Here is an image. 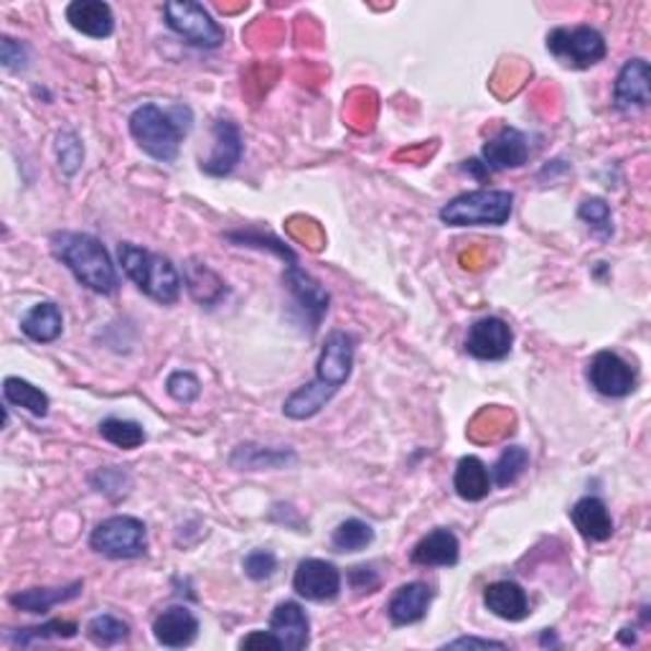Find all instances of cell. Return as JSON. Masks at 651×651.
I'll list each match as a JSON object with an SVG mask.
<instances>
[{
  "label": "cell",
  "mask_w": 651,
  "mask_h": 651,
  "mask_svg": "<svg viewBox=\"0 0 651 651\" xmlns=\"http://www.w3.org/2000/svg\"><path fill=\"white\" fill-rule=\"evenodd\" d=\"M54 258L64 262L76 281L84 288L99 293V296H113L118 291L120 277L115 270L110 252L105 245L84 232H59L51 237Z\"/></svg>",
  "instance_id": "1"
},
{
  "label": "cell",
  "mask_w": 651,
  "mask_h": 651,
  "mask_svg": "<svg viewBox=\"0 0 651 651\" xmlns=\"http://www.w3.org/2000/svg\"><path fill=\"white\" fill-rule=\"evenodd\" d=\"M191 128V115L184 107L163 110L158 105H141L130 115V135L151 158L168 163L178 156L184 135Z\"/></svg>",
  "instance_id": "2"
},
{
  "label": "cell",
  "mask_w": 651,
  "mask_h": 651,
  "mask_svg": "<svg viewBox=\"0 0 651 651\" xmlns=\"http://www.w3.org/2000/svg\"><path fill=\"white\" fill-rule=\"evenodd\" d=\"M118 258L130 281L145 296L158 300L161 306L176 304L178 296H181V277H178V270L168 258L130 242H122L118 247Z\"/></svg>",
  "instance_id": "3"
},
{
  "label": "cell",
  "mask_w": 651,
  "mask_h": 651,
  "mask_svg": "<svg viewBox=\"0 0 651 651\" xmlns=\"http://www.w3.org/2000/svg\"><path fill=\"white\" fill-rule=\"evenodd\" d=\"M514 197L501 189H478L461 193L440 209V222L448 227H501L509 222Z\"/></svg>",
  "instance_id": "4"
},
{
  "label": "cell",
  "mask_w": 651,
  "mask_h": 651,
  "mask_svg": "<svg viewBox=\"0 0 651 651\" xmlns=\"http://www.w3.org/2000/svg\"><path fill=\"white\" fill-rule=\"evenodd\" d=\"M90 547L97 555L113 557V560H130L141 557L149 549V532L138 517L118 514L99 522L90 534Z\"/></svg>",
  "instance_id": "5"
},
{
  "label": "cell",
  "mask_w": 651,
  "mask_h": 651,
  "mask_svg": "<svg viewBox=\"0 0 651 651\" xmlns=\"http://www.w3.org/2000/svg\"><path fill=\"white\" fill-rule=\"evenodd\" d=\"M547 51L572 69H591L603 61L608 46L601 31L591 26H563L547 34Z\"/></svg>",
  "instance_id": "6"
},
{
  "label": "cell",
  "mask_w": 651,
  "mask_h": 651,
  "mask_svg": "<svg viewBox=\"0 0 651 651\" xmlns=\"http://www.w3.org/2000/svg\"><path fill=\"white\" fill-rule=\"evenodd\" d=\"M168 28L199 49H216L224 42V28L216 23L201 3L191 0H170L163 5Z\"/></svg>",
  "instance_id": "7"
},
{
  "label": "cell",
  "mask_w": 651,
  "mask_h": 651,
  "mask_svg": "<svg viewBox=\"0 0 651 651\" xmlns=\"http://www.w3.org/2000/svg\"><path fill=\"white\" fill-rule=\"evenodd\" d=\"M588 382L603 398H629L637 390V371L616 352H599L588 362Z\"/></svg>",
  "instance_id": "8"
},
{
  "label": "cell",
  "mask_w": 651,
  "mask_h": 651,
  "mask_svg": "<svg viewBox=\"0 0 651 651\" xmlns=\"http://www.w3.org/2000/svg\"><path fill=\"white\" fill-rule=\"evenodd\" d=\"M293 591L313 603L333 601L341 593V572L333 563L308 557V560L298 563L296 576H293Z\"/></svg>",
  "instance_id": "9"
},
{
  "label": "cell",
  "mask_w": 651,
  "mask_h": 651,
  "mask_svg": "<svg viewBox=\"0 0 651 651\" xmlns=\"http://www.w3.org/2000/svg\"><path fill=\"white\" fill-rule=\"evenodd\" d=\"M511 344H514V331L496 316L478 319L466 333V352L482 362L507 359Z\"/></svg>",
  "instance_id": "10"
},
{
  "label": "cell",
  "mask_w": 651,
  "mask_h": 651,
  "mask_svg": "<svg viewBox=\"0 0 651 651\" xmlns=\"http://www.w3.org/2000/svg\"><path fill=\"white\" fill-rule=\"evenodd\" d=\"M352 367H354V339L344 331L329 333V339H326V344L321 348L319 364H316V379L339 392V387L346 384V379L352 377Z\"/></svg>",
  "instance_id": "11"
},
{
  "label": "cell",
  "mask_w": 651,
  "mask_h": 651,
  "mask_svg": "<svg viewBox=\"0 0 651 651\" xmlns=\"http://www.w3.org/2000/svg\"><path fill=\"white\" fill-rule=\"evenodd\" d=\"M614 103L618 110H644L651 103V72L644 59H629L614 84Z\"/></svg>",
  "instance_id": "12"
},
{
  "label": "cell",
  "mask_w": 651,
  "mask_h": 651,
  "mask_svg": "<svg viewBox=\"0 0 651 651\" xmlns=\"http://www.w3.org/2000/svg\"><path fill=\"white\" fill-rule=\"evenodd\" d=\"M153 637L166 649L191 647L199 637V618L186 606H168L153 622Z\"/></svg>",
  "instance_id": "13"
},
{
  "label": "cell",
  "mask_w": 651,
  "mask_h": 651,
  "mask_svg": "<svg viewBox=\"0 0 651 651\" xmlns=\"http://www.w3.org/2000/svg\"><path fill=\"white\" fill-rule=\"evenodd\" d=\"M242 158V135L232 120L214 122V149L201 161V170L209 176H227Z\"/></svg>",
  "instance_id": "14"
},
{
  "label": "cell",
  "mask_w": 651,
  "mask_h": 651,
  "mask_svg": "<svg viewBox=\"0 0 651 651\" xmlns=\"http://www.w3.org/2000/svg\"><path fill=\"white\" fill-rule=\"evenodd\" d=\"M482 156L488 170L519 168L530 158V143H526L524 133H519L517 128H504L492 141L484 143Z\"/></svg>",
  "instance_id": "15"
},
{
  "label": "cell",
  "mask_w": 651,
  "mask_h": 651,
  "mask_svg": "<svg viewBox=\"0 0 651 651\" xmlns=\"http://www.w3.org/2000/svg\"><path fill=\"white\" fill-rule=\"evenodd\" d=\"M270 631L281 639L283 649L288 651L306 649L308 639H311V624H308L306 611L293 601L277 603L273 616H270Z\"/></svg>",
  "instance_id": "16"
},
{
  "label": "cell",
  "mask_w": 651,
  "mask_h": 651,
  "mask_svg": "<svg viewBox=\"0 0 651 651\" xmlns=\"http://www.w3.org/2000/svg\"><path fill=\"white\" fill-rule=\"evenodd\" d=\"M461 557V545L459 537L451 530H433L425 534V537L413 547V555L410 560L415 565H423V568H453L459 565Z\"/></svg>",
  "instance_id": "17"
},
{
  "label": "cell",
  "mask_w": 651,
  "mask_h": 651,
  "mask_svg": "<svg viewBox=\"0 0 651 651\" xmlns=\"http://www.w3.org/2000/svg\"><path fill=\"white\" fill-rule=\"evenodd\" d=\"M484 606L501 622H524L530 616V601H526L524 588L514 580H496L486 585Z\"/></svg>",
  "instance_id": "18"
},
{
  "label": "cell",
  "mask_w": 651,
  "mask_h": 651,
  "mask_svg": "<svg viewBox=\"0 0 651 651\" xmlns=\"http://www.w3.org/2000/svg\"><path fill=\"white\" fill-rule=\"evenodd\" d=\"M285 285L296 298L300 311L306 313V319L311 321V329H316L321 321V316L329 311V293L321 288V283H316L311 275L304 273L298 265H288L285 273Z\"/></svg>",
  "instance_id": "19"
},
{
  "label": "cell",
  "mask_w": 651,
  "mask_h": 651,
  "mask_svg": "<svg viewBox=\"0 0 651 651\" xmlns=\"http://www.w3.org/2000/svg\"><path fill=\"white\" fill-rule=\"evenodd\" d=\"M67 21L90 38H107L115 31L113 8L103 0H74L67 5Z\"/></svg>",
  "instance_id": "20"
},
{
  "label": "cell",
  "mask_w": 651,
  "mask_h": 651,
  "mask_svg": "<svg viewBox=\"0 0 651 651\" xmlns=\"http://www.w3.org/2000/svg\"><path fill=\"white\" fill-rule=\"evenodd\" d=\"M570 519L576 530L591 542H606L614 534V519H611L606 501L599 499V496H583L570 509Z\"/></svg>",
  "instance_id": "21"
},
{
  "label": "cell",
  "mask_w": 651,
  "mask_h": 651,
  "mask_svg": "<svg viewBox=\"0 0 651 651\" xmlns=\"http://www.w3.org/2000/svg\"><path fill=\"white\" fill-rule=\"evenodd\" d=\"M433 601V591L425 583H407L400 585L398 591L392 593L390 606H387V614H390V622L394 626H410L423 622L425 614H428Z\"/></svg>",
  "instance_id": "22"
},
{
  "label": "cell",
  "mask_w": 651,
  "mask_h": 651,
  "mask_svg": "<svg viewBox=\"0 0 651 651\" xmlns=\"http://www.w3.org/2000/svg\"><path fill=\"white\" fill-rule=\"evenodd\" d=\"M21 331L26 333L31 341H36V344H51V341H57L61 331H64V316H61L57 304L44 300V304H36L23 316Z\"/></svg>",
  "instance_id": "23"
},
{
  "label": "cell",
  "mask_w": 651,
  "mask_h": 651,
  "mask_svg": "<svg viewBox=\"0 0 651 651\" xmlns=\"http://www.w3.org/2000/svg\"><path fill=\"white\" fill-rule=\"evenodd\" d=\"M82 580H76L72 585H64V588H31V591H23V593H15L11 595V606L19 608V611H26V614H49L54 606H59V603H67V601H74L76 595L82 593Z\"/></svg>",
  "instance_id": "24"
},
{
  "label": "cell",
  "mask_w": 651,
  "mask_h": 651,
  "mask_svg": "<svg viewBox=\"0 0 651 651\" xmlns=\"http://www.w3.org/2000/svg\"><path fill=\"white\" fill-rule=\"evenodd\" d=\"M492 474H488L484 461L476 459V455H463L453 474L455 494L463 501H482L492 492Z\"/></svg>",
  "instance_id": "25"
},
{
  "label": "cell",
  "mask_w": 651,
  "mask_h": 651,
  "mask_svg": "<svg viewBox=\"0 0 651 651\" xmlns=\"http://www.w3.org/2000/svg\"><path fill=\"white\" fill-rule=\"evenodd\" d=\"M333 394H336V390L321 384L319 379H311V382L298 387V390L283 402V413L288 415L291 421H308V417L321 413L326 402H329Z\"/></svg>",
  "instance_id": "26"
},
{
  "label": "cell",
  "mask_w": 651,
  "mask_h": 651,
  "mask_svg": "<svg viewBox=\"0 0 651 651\" xmlns=\"http://www.w3.org/2000/svg\"><path fill=\"white\" fill-rule=\"evenodd\" d=\"M3 398H5L8 405L23 407L26 413H31L34 417L49 415V398H46V392H42L36 384H31L21 377H8L5 379V382H3Z\"/></svg>",
  "instance_id": "27"
},
{
  "label": "cell",
  "mask_w": 651,
  "mask_h": 651,
  "mask_svg": "<svg viewBox=\"0 0 651 651\" xmlns=\"http://www.w3.org/2000/svg\"><path fill=\"white\" fill-rule=\"evenodd\" d=\"M375 542V530L362 519H346L331 534V547L336 553H362Z\"/></svg>",
  "instance_id": "28"
},
{
  "label": "cell",
  "mask_w": 651,
  "mask_h": 651,
  "mask_svg": "<svg viewBox=\"0 0 651 651\" xmlns=\"http://www.w3.org/2000/svg\"><path fill=\"white\" fill-rule=\"evenodd\" d=\"M99 436L115 448H122V451H135V448L145 443L143 425L135 421H122V417H107V421L99 423Z\"/></svg>",
  "instance_id": "29"
},
{
  "label": "cell",
  "mask_w": 651,
  "mask_h": 651,
  "mask_svg": "<svg viewBox=\"0 0 651 651\" xmlns=\"http://www.w3.org/2000/svg\"><path fill=\"white\" fill-rule=\"evenodd\" d=\"M526 466H530V453L522 446H509L507 451L499 455V461L494 463L492 469V484L507 488L519 482V476L524 474Z\"/></svg>",
  "instance_id": "30"
},
{
  "label": "cell",
  "mask_w": 651,
  "mask_h": 651,
  "mask_svg": "<svg viewBox=\"0 0 651 651\" xmlns=\"http://www.w3.org/2000/svg\"><path fill=\"white\" fill-rule=\"evenodd\" d=\"M293 459L291 453L273 451V448H260V446H239L235 455H232V466H242L247 471H260V469H277L283 466L285 461Z\"/></svg>",
  "instance_id": "31"
},
{
  "label": "cell",
  "mask_w": 651,
  "mask_h": 651,
  "mask_svg": "<svg viewBox=\"0 0 651 651\" xmlns=\"http://www.w3.org/2000/svg\"><path fill=\"white\" fill-rule=\"evenodd\" d=\"M87 637L95 641L97 647H115V644H122V641L130 637V626L118 616L99 614L95 618H90Z\"/></svg>",
  "instance_id": "32"
},
{
  "label": "cell",
  "mask_w": 651,
  "mask_h": 651,
  "mask_svg": "<svg viewBox=\"0 0 651 651\" xmlns=\"http://www.w3.org/2000/svg\"><path fill=\"white\" fill-rule=\"evenodd\" d=\"M578 216L583 220L595 237L611 239L614 237V216H611V209L603 199H585L578 209Z\"/></svg>",
  "instance_id": "33"
},
{
  "label": "cell",
  "mask_w": 651,
  "mask_h": 651,
  "mask_svg": "<svg viewBox=\"0 0 651 651\" xmlns=\"http://www.w3.org/2000/svg\"><path fill=\"white\" fill-rule=\"evenodd\" d=\"M76 634H80V626L72 624V622H49L44 626H36V629H23L15 634L11 639L13 644H21V647H28L34 644V641H46V639H74Z\"/></svg>",
  "instance_id": "34"
},
{
  "label": "cell",
  "mask_w": 651,
  "mask_h": 651,
  "mask_svg": "<svg viewBox=\"0 0 651 651\" xmlns=\"http://www.w3.org/2000/svg\"><path fill=\"white\" fill-rule=\"evenodd\" d=\"M166 392L176 402H181V405H191L193 400H199L201 382L191 371H174V375L166 379Z\"/></svg>",
  "instance_id": "35"
},
{
  "label": "cell",
  "mask_w": 651,
  "mask_h": 651,
  "mask_svg": "<svg viewBox=\"0 0 651 651\" xmlns=\"http://www.w3.org/2000/svg\"><path fill=\"white\" fill-rule=\"evenodd\" d=\"M57 158H59L61 170H64L67 176L76 174L84 161V149H82L80 138H76L74 133H61L57 138Z\"/></svg>",
  "instance_id": "36"
},
{
  "label": "cell",
  "mask_w": 651,
  "mask_h": 651,
  "mask_svg": "<svg viewBox=\"0 0 651 651\" xmlns=\"http://www.w3.org/2000/svg\"><path fill=\"white\" fill-rule=\"evenodd\" d=\"M242 568L247 572V578L268 580L273 578V572L277 570V557L270 553V549H255V553L245 557Z\"/></svg>",
  "instance_id": "37"
},
{
  "label": "cell",
  "mask_w": 651,
  "mask_h": 651,
  "mask_svg": "<svg viewBox=\"0 0 651 651\" xmlns=\"http://www.w3.org/2000/svg\"><path fill=\"white\" fill-rule=\"evenodd\" d=\"M0 61H3L5 69H23L28 61V54H26V46L15 42L11 36H3V42H0Z\"/></svg>",
  "instance_id": "38"
},
{
  "label": "cell",
  "mask_w": 651,
  "mask_h": 651,
  "mask_svg": "<svg viewBox=\"0 0 651 651\" xmlns=\"http://www.w3.org/2000/svg\"><path fill=\"white\" fill-rule=\"evenodd\" d=\"M227 237H229V239H235V242H247V245L265 247V245H262V242H265V239H262L260 235H245V232H242V235H237V232H235V235H227ZM268 242H270V245H268L270 250H275L277 255H281L283 260H288L291 265H296V255H293V252L288 250V247L281 245V242H277V239H273V237H268Z\"/></svg>",
  "instance_id": "39"
},
{
  "label": "cell",
  "mask_w": 651,
  "mask_h": 651,
  "mask_svg": "<svg viewBox=\"0 0 651 651\" xmlns=\"http://www.w3.org/2000/svg\"><path fill=\"white\" fill-rule=\"evenodd\" d=\"M348 583H352L356 593H371L379 585V576L371 568L359 565V568H352V572H348Z\"/></svg>",
  "instance_id": "40"
},
{
  "label": "cell",
  "mask_w": 651,
  "mask_h": 651,
  "mask_svg": "<svg viewBox=\"0 0 651 651\" xmlns=\"http://www.w3.org/2000/svg\"><path fill=\"white\" fill-rule=\"evenodd\" d=\"M239 649H283L281 639L273 631H252L239 641Z\"/></svg>",
  "instance_id": "41"
},
{
  "label": "cell",
  "mask_w": 651,
  "mask_h": 651,
  "mask_svg": "<svg viewBox=\"0 0 651 651\" xmlns=\"http://www.w3.org/2000/svg\"><path fill=\"white\" fill-rule=\"evenodd\" d=\"M446 649H507V644H504V641H492V639L463 637V639L448 641Z\"/></svg>",
  "instance_id": "42"
}]
</instances>
